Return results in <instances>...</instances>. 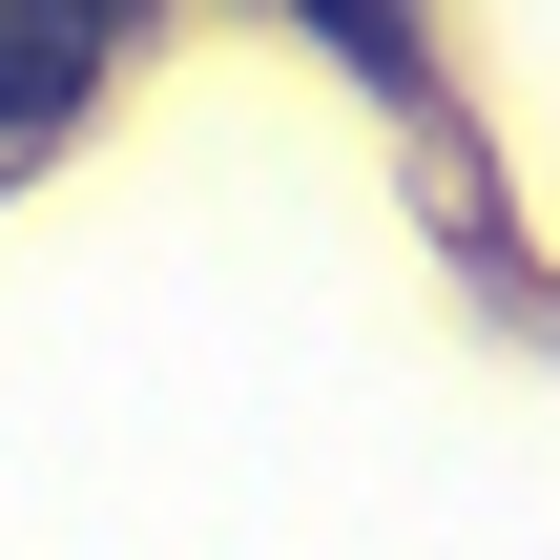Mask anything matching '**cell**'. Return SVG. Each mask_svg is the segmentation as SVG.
Masks as SVG:
<instances>
[{
	"mask_svg": "<svg viewBox=\"0 0 560 560\" xmlns=\"http://www.w3.org/2000/svg\"><path fill=\"white\" fill-rule=\"evenodd\" d=\"M332 21V62H374V83H416V0H312Z\"/></svg>",
	"mask_w": 560,
	"mask_h": 560,
	"instance_id": "cell-2",
	"label": "cell"
},
{
	"mask_svg": "<svg viewBox=\"0 0 560 560\" xmlns=\"http://www.w3.org/2000/svg\"><path fill=\"white\" fill-rule=\"evenodd\" d=\"M104 42H125V0H0V125H62L104 83Z\"/></svg>",
	"mask_w": 560,
	"mask_h": 560,
	"instance_id": "cell-1",
	"label": "cell"
}]
</instances>
